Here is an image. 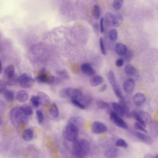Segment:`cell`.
I'll list each match as a JSON object with an SVG mask.
<instances>
[{
    "label": "cell",
    "mask_w": 158,
    "mask_h": 158,
    "mask_svg": "<svg viewBox=\"0 0 158 158\" xmlns=\"http://www.w3.org/2000/svg\"><path fill=\"white\" fill-rule=\"evenodd\" d=\"M9 116L10 120L15 125H19L25 122L28 117L21 106H16L10 110Z\"/></svg>",
    "instance_id": "cell-2"
},
{
    "label": "cell",
    "mask_w": 158,
    "mask_h": 158,
    "mask_svg": "<svg viewBox=\"0 0 158 158\" xmlns=\"http://www.w3.org/2000/svg\"><path fill=\"white\" fill-rule=\"evenodd\" d=\"M97 106L98 108L101 109H108L110 108V105L108 102L103 100H100L97 103Z\"/></svg>",
    "instance_id": "cell-33"
},
{
    "label": "cell",
    "mask_w": 158,
    "mask_h": 158,
    "mask_svg": "<svg viewBox=\"0 0 158 158\" xmlns=\"http://www.w3.org/2000/svg\"><path fill=\"white\" fill-rule=\"evenodd\" d=\"M60 95L63 98L70 97L81 102H84L86 97L81 90L73 88H66L61 90Z\"/></svg>",
    "instance_id": "cell-4"
},
{
    "label": "cell",
    "mask_w": 158,
    "mask_h": 158,
    "mask_svg": "<svg viewBox=\"0 0 158 158\" xmlns=\"http://www.w3.org/2000/svg\"><path fill=\"white\" fill-rule=\"evenodd\" d=\"M107 88V85L106 84L102 85V87H101L100 88V92H104L106 91Z\"/></svg>",
    "instance_id": "cell-49"
},
{
    "label": "cell",
    "mask_w": 158,
    "mask_h": 158,
    "mask_svg": "<svg viewBox=\"0 0 158 158\" xmlns=\"http://www.w3.org/2000/svg\"><path fill=\"white\" fill-rule=\"evenodd\" d=\"M29 95L28 93L26 91L21 90L19 91L16 95V100L20 102H25L28 100Z\"/></svg>",
    "instance_id": "cell-17"
},
{
    "label": "cell",
    "mask_w": 158,
    "mask_h": 158,
    "mask_svg": "<svg viewBox=\"0 0 158 158\" xmlns=\"http://www.w3.org/2000/svg\"><path fill=\"white\" fill-rule=\"evenodd\" d=\"M1 71H2V64L1 61L0 60V74L1 73Z\"/></svg>",
    "instance_id": "cell-51"
},
{
    "label": "cell",
    "mask_w": 158,
    "mask_h": 158,
    "mask_svg": "<svg viewBox=\"0 0 158 158\" xmlns=\"http://www.w3.org/2000/svg\"><path fill=\"white\" fill-rule=\"evenodd\" d=\"M123 17L120 14L115 15L113 25L116 27H119L123 23Z\"/></svg>",
    "instance_id": "cell-30"
},
{
    "label": "cell",
    "mask_w": 158,
    "mask_h": 158,
    "mask_svg": "<svg viewBox=\"0 0 158 158\" xmlns=\"http://www.w3.org/2000/svg\"><path fill=\"white\" fill-rule=\"evenodd\" d=\"M108 37H109V39L111 41H114L116 40L118 37V32L117 30H111L109 31V34H108Z\"/></svg>",
    "instance_id": "cell-32"
},
{
    "label": "cell",
    "mask_w": 158,
    "mask_h": 158,
    "mask_svg": "<svg viewBox=\"0 0 158 158\" xmlns=\"http://www.w3.org/2000/svg\"><path fill=\"white\" fill-rule=\"evenodd\" d=\"M30 101L32 105L35 107L37 108V107L39 106V105H40V103H39V100H38V98L37 97V96H32V97L31 98Z\"/></svg>",
    "instance_id": "cell-40"
},
{
    "label": "cell",
    "mask_w": 158,
    "mask_h": 158,
    "mask_svg": "<svg viewBox=\"0 0 158 158\" xmlns=\"http://www.w3.org/2000/svg\"><path fill=\"white\" fill-rule=\"evenodd\" d=\"M81 71L86 76H93L95 74V71L92 66L88 63H84L81 65Z\"/></svg>",
    "instance_id": "cell-10"
},
{
    "label": "cell",
    "mask_w": 158,
    "mask_h": 158,
    "mask_svg": "<svg viewBox=\"0 0 158 158\" xmlns=\"http://www.w3.org/2000/svg\"><path fill=\"white\" fill-rule=\"evenodd\" d=\"M146 100V97L142 93H137L133 97V102L137 106H140L143 105Z\"/></svg>",
    "instance_id": "cell-11"
},
{
    "label": "cell",
    "mask_w": 158,
    "mask_h": 158,
    "mask_svg": "<svg viewBox=\"0 0 158 158\" xmlns=\"http://www.w3.org/2000/svg\"><path fill=\"white\" fill-rule=\"evenodd\" d=\"M4 73L7 79L12 78L15 76V67L13 65L7 67L4 70Z\"/></svg>",
    "instance_id": "cell-18"
},
{
    "label": "cell",
    "mask_w": 158,
    "mask_h": 158,
    "mask_svg": "<svg viewBox=\"0 0 158 158\" xmlns=\"http://www.w3.org/2000/svg\"><path fill=\"white\" fill-rule=\"evenodd\" d=\"M57 74L61 77V78L63 79H69L70 78L69 75L67 74L66 71L65 70H62L58 71L57 72Z\"/></svg>",
    "instance_id": "cell-42"
},
{
    "label": "cell",
    "mask_w": 158,
    "mask_h": 158,
    "mask_svg": "<svg viewBox=\"0 0 158 158\" xmlns=\"http://www.w3.org/2000/svg\"><path fill=\"white\" fill-rule=\"evenodd\" d=\"M4 96L6 100L8 102H12L14 98V92L12 90H7L4 92Z\"/></svg>",
    "instance_id": "cell-29"
},
{
    "label": "cell",
    "mask_w": 158,
    "mask_h": 158,
    "mask_svg": "<svg viewBox=\"0 0 158 158\" xmlns=\"http://www.w3.org/2000/svg\"><path fill=\"white\" fill-rule=\"evenodd\" d=\"M61 79L55 76H49L48 77L46 83L52 86H58L61 82Z\"/></svg>",
    "instance_id": "cell-19"
},
{
    "label": "cell",
    "mask_w": 158,
    "mask_h": 158,
    "mask_svg": "<svg viewBox=\"0 0 158 158\" xmlns=\"http://www.w3.org/2000/svg\"><path fill=\"white\" fill-rule=\"evenodd\" d=\"M144 158H154L153 156H152L151 154H147L145 155Z\"/></svg>",
    "instance_id": "cell-50"
},
{
    "label": "cell",
    "mask_w": 158,
    "mask_h": 158,
    "mask_svg": "<svg viewBox=\"0 0 158 158\" xmlns=\"http://www.w3.org/2000/svg\"><path fill=\"white\" fill-rule=\"evenodd\" d=\"M18 83L21 88H30L34 86L35 81L26 73H23L19 77Z\"/></svg>",
    "instance_id": "cell-5"
},
{
    "label": "cell",
    "mask_w": 158,
    "mask_h": 158,
    "mask_svg": "<svg viewBox=\"0 0 158 158\" xmlns=\"http://www.w3.org/2000/svg\"><path fill=\"white\" fill-rule=\"evenodd\" d=\"M37 97L39 100L40 104L43 106H48L50 103V99L48 95L42 92L37 93Z\"/></svg>",
    "instance_id": "cell-12"
},
{
    "label": "cell",
    "mask_w": 158,
    "mask_h": 158,
    "mask_svg": "<svg viewBox=\"0 0 158 158\" xmlns=\"http://www.w3.org/2000/svg\"><path fill=\"white\" fill-rule=\"evenodd\" d=\"M18 79L19 77H17L16 75H15L12 78L8 79L7 82H6L7 84L10 85V86L14 85L15 84L18 83Z\"/></svg>",
    "instance_id": "cell-43"
},
{
    "label": "cell",
    "mask_w": 158,
    "mask_h": 158,
    "mask_svg": "<svg viewBox=\"0 0 158 158\" xmlns=\"http://www.w3.org/2000/svg\"><path fill=\"white\" fill-rule=\"evenodd\" d=\"M71 102L74 106H76L78 108L82 109V110H84L86 108V106H85L84 104H82L80 101L72 99Z\"/></svg>",
    "instance_id": "cell-39"
},
{
    "label": "cell",
    "mask_w": 158,
    "mask_h": 158,
    "mask_svg": "<svg viewBox=\"0 0 158 158\" xmlns=\"http://www.w3.org/2000/svg\"><path fill=\"white\" fill-rule=\"evenodd\" d=\"M124 61L122 59H118L116 61V64L118 67H122L124 65Z\"/></svg>",
    "instance_id": "cell-48"
},
{
    "label": "cell",
    "mask_w": 158,
    "mask_h": 158,
    "mask_svg": "<svg viewBox=\"0 0 158 158\" xmlns=\"http://www.w3.org/2000/svg\"><path fill=\"white\" fill-rule=\"evenodd\" d=\"M93 16L95 19H99L100 15V7L98 5H95L94 6V10L93 13Z\"/></svg>",
    "instance_id": "cell-34"
},
{
    "label": "cell",
    "mask_w": 158,
    "mask_h": 158,
    "mask_svg": "<svg viewBox=\"0 0 158 158\" xmlns=\"http://www.w3.org/2000/svg\"><path fill=\"white\" fill-rule=\"evenodd\" d=\"M114 17H115V15L112 13L109 12L106 13L105 17V22H106V24L110 26L113 25Z\"/></svg>",
    "instance_id": "cell-25"
},
{
    "label": "cell",
    "mask_w": 158,
    "mask_h": 158,
    "mask_svg": "<svg viewBox=\"0 0 158 158\" xmlns=\"http://www.w3.org/2000/svg\"><path fill=\"white\" fill-rule=\"evenodd\" d=\"M104 18H102L100 21V31L102 33L104 32Z\"/></svg>",
    "instance_id": "cell-47"
},
{
    "label": "cell",
    "mask_w": 158,
    "mask_h": 158,
    "mask_svg": "<svg viewBox=\"0 0 158 158\" xmlns=\"http://www.w3.org/2000/svg\"><path fill=\"white\" fill-rule=\"evenodd\" d=\"M104 82V79L100 76H96L93 77L90 81L91 86L93 87H97L102 84Z\"/></svg>",
    "instance_id": "cell-16"
},
{
    "label": "cell",
    "mask_w": 158,
    "mask_h": 158,
    "mask_svg": "<svg viewBox=\"0 0 158 158\" xmlns=\"http://www.w3.org/2000/svg\"><path fill=\"white\" fill-rule=\"evenodd\" d=\"M110 118L111 121L118 127L124 130L128 129V125L126 122L120 116L117 115L115 112H110Z\"/></svg>",
    "instance_id": "cell-6"
},
{
    "label": "cell",
    "mask_w": 158,
    "mask_h": 158,
    "mask_svg": "<svg viewBox=\"0 0 158 158\" xmlns=\"http://www.w3.org/2000/svg\"><path fill=\"white\" fill-rule=\"evenodd\" d=\"M36 116L37 117V121H38V124H41L43 123V119H44V117H43V113L41 111H37L36 112Z\"/></svg>",
    "instance_id": "cell-44"
},
{
    "label": "cell",
    "mask_w": 158,
    "mask_h": 158,
    "mask_svg": "<svg viewBox=\"0 0 158 158\" xmlns=\"http://www.w3.org/2000/svg\"><path fill=\"white\" fill-rule=\"evenodd\" d=\"M83 123L82 118L80 117H72L70 120L69 124H73L78 127V126L82 125Z\"/></svg>",
    "instance_id": "cell-26"
},
{
    "label": "cell",
    "mask_w": 158,
    "mask_h": 158,
    "mask_svg": "<svg viewBox=\"0 0 158 158\" xmlns=\"http://www.w3.org/2000/svg\"><path fill=\"white\" fill-rule=\"evenodd\" d=\"M155 158H158V154H157V155H156V156H155Z\"/></svg>",
    "instance_id": "cell-53"
},
{
    "label": "cell",
    "mask_w": 158,
    "mask_h": 158,
    "mask_svg": "<svg viewBox=\"0 0 158 158\" xmlns=\"http://www.w3.org/2000/svg\"><path fill=\"white\" fill-rule=\"evenodd\" d=\"M135 88V81L132 79H128L123 84V88L125 93L130 94L134 91Z\"/></svg>",
    "instance_id": "cell-9"
},
{
    "label": "cell",
    "mask_w": 158,
    "mask_h": 158,
    "mask_svg": "<svg viewBox=\"0 0 158 158\" xmlns=\"http://www.w3.org/2000/svg\"><path fill=\"white\" fill-rule=\"evenodd\" d=\"M134 128L136 130L139 131H142L143 133H147V130H146L145 127H143L141 124H139L138 122H136L134 124Z\"/></svg>",
    "instance_id": "cell-41"
},
{
    "label": "cell",
    "mask_w": 158,
    "mask_h": 158,
    "mask_svg": "<svg viewBox=\"0 0 158 158\" xmlns=\"http://www.w3.org/2000/svg\"><path fill=\"white\" fill-rule=\"evenodd\" d=\"M119 104H120L122 109H123L124 115H125L127 118H132V112H130V108H129V106L127 105V103L125 102V100H124V98L120 99Z\"/></svg>",
    "instance_id": "cell-13"
},
{
    "label": "cell",
    "mask_w": 158,
    "mask_h": 158,
    "mask_svg": "<svg viewBox=\"0 0 158 158\" xmlns=\"http://www.w3.org/2000/svg\"><path fill=\"white\" fill-rule=\"evenodd\" d=\"M124 0H114L113 2V7L116 10H119L123 6Z\"/></svg>",
    "instance_id": "cell-35"
},
{
    "label": "cell",
    "mask_w": 158,
    "mask_h": 158,
    "mask_svg": "<svg viewBox=\"0 0 158 158\" xmlns=\"http://www.w3.org/2000/svg\"><path fill=\"white\" fill-rule=\"evenodd\" d=\"M138 113L146 125H149L151 124L152 122V118L150 114L144 111H140Z\"/></svg>",
    "instance_id": "cell-20"
},
{
    "label": "cell",
    "mask_w": 158,
    "mask_h": 158,
    "mask_svg": "<svg viewBox=\"0 0 158 158\" xmlns=\"http://www.w3.org/2000/svg\"><path fill=\"white\" fill-rule=\"evenodd\" d=\"M23 138L26 142H30L33 137V131L31 129H26L23 133Z\"/></svg>",
    "instance_id": "cell-23"
},
{
    "label": "cell",
    "mask_w": 158,
    "mask_h": 158,
    "mask_svg": "<svg viewBox=\"0 0 158 158\" xmlns=\"http://www.w3.org/2000/svg\"><path fill=\"white\" fill-rule=\"evenodd\" d=\"M63 136L65 140L70 142H74L79 140V131L78 127L73 124H68L63 130Z\"/></svg>",
    "instance_id": "cell-3"
},
{
    "label": "cell",
    "mask_w": 158,
    "mask_h": 158,
    "mask_svg": "<svg viewBox=\"0 0 158 158\" xmlns=\"http://www.w3.org/2000/svg\"><path fill=\"white\" fill-rule=\"evenodd\" d=\"M132 117H134L135 118V119L137 121L138 123H139V124H141V125H142L143 127L146 128L147 127V125H146L145 123H144V121L142 120V118H141L140 115H139V113L137 112H136V111H133L132 112Z\"/></svg>",
    "instance_id": "cell-28"
},
{
    "label": "cell",
    "mask_w": 158,
    "mask_h": 158,
    "mask_svg": "<svg viewBox=\"0 0 158 158\" xmlns=\"http://www.w3.org/2000/svg\"><path fill=\"white\" fill-rule=\"evenodd\" d=\"M116 146L119 147L124 148H127L128 147V144L126 141L124 139L120 138L118 139L116 142Z\"/></svg>",
    "instance_id": "cell-37"
},
{
    "label": "cell",
    "mask_w": 158,
    "mask_h": 158,
    "mask_svg": "<svg viewBox=\"0 0 158 158\" xmlns=\"http://www.w3.org/2000/svg\"><path fill=\"white\" fill-rule=\"evenodd\" d=\"M107 126L103 123L100 122H94L91 127L92 132L95 134H100L106 131Z\"/></svg>",
    "instance_id": "cell-7"
},
{
    "label": "cell",
    "mask_w": 158,
    "mask_h": 158,
    "mask_svg": "<svg viewBox=\"0 0 158 158\" xmlns=\"http://www.w3.org/2000/svg\"><path fill=\"white\" fill-rule=\"evenodd\" d=\"M124 72L128 76H136L137 74L136 69L131 65H127L124 68Z\"/></svg>",
    "instance_id": "cell-24"
},
{
    "label": "cell",
    "mask_w": 158,
    "mask_h": 158,
    "mask_svg": "<svg viewBox=\"0 0 158 158\" xmlns=\"http://www.w3.org/2000/svg\"><path fill=\"white\" fill-rule=\"evenodd\" d=\"M116 53L119 55H124L128 52V48L125 44L121 43L116 44L115 47Z\"/></svg>",
    "instance_id": "cell-15"
},
{
    "label": "cell",
    "mask_w": 158,
    "mask_h": 158,
    "mask_svg": "<svg viewBox=\"0 0 158 158\" xmlns=\"http://www.w3.org/2000/svg\"><path fill=\"white\" fill-rule=\"evenodd\" d=\"M112 87L113 90V91H114L115 95L117 96L118 98H119L120 99H122L124 98L121 90L119 88V87L118 86V84L116 85L115 86H113Z\"/></svg>",
    "instance_id": "cell-36"
},
{
    "label": "cell",
    "mask_w": 158,
    "mask_h": 158,
    "mask_svg": "<svg viewBox=\"0 0 158 158\" xmlns=\"http://www.w3.org/2000/svg\"><path fill=\"white\" fill-rule=\"evenodd\" d=\"M7 85L6 82L3 80H0V93H3L6 91Z\"/></svg>",
    "instance_id": "cell-46"
},
{
    "label": "cell",
    "mask_w": 158,
    "mask_h": 158,
    "mask_svg": "<svg viewBox=\"0 0 158 158\" xmlns=\"http://www.w3.org/2000/svg\"><path fill=\"white\" fill-rule=\"evenodd\" d=\"M112 106L113 109L114 110V112L116 113L117 115H118L120 117H123L124 115L123 109H122L120 104L116 103V102H112Z\"/></svg>",
    "instance_id": "cell-22"
},
{
    "label": "cell",
    "mask_w": 158,
    "mask_h": 158,
    "mask_svg": "<svg viewBox=\"0 0 158 158\" xmlns=\"http://www.w3.org/2000/svg\"><path fill=\"white\" fill-rule=\"evenodd\" d=\"M73 145V153L77 158H84L90 150V144L87 140L82 139L74 142Z\"/></svg>",
    "instance_id": "cell-1"
},
{
    "label": "cell",
    "mask_w": 158,
    "mask_h": 158,
    "mask_svg": "<svg viewBox=\"0 0 158 158\" xmlns=\"http://www.w3.org/2000/svg\"><path fill=\"white\" fill-rule=\"evenodd\" d=\"M49 113L50 115L55 118H57L59 116V111L56 104L53 103L49 107Z\"/></svg>",
    "instance_id": "cell-21"
},
{
    "label": "cell",
    "mask_w": 158,
    "mask_h": 158,
    "mask_svg": "<svg viewBox=\"0 0 158 158\" xmlns=\"http://www.w3.org/2000/svg\"></svg>",
    "instance_id": "cell-54"
},
{
    "label": "cell",
    "mask_w": 158,
    "mask_h": 158,
    "mask_svg": "<svg viewBox=\"0 0 158 158\" xmlns=\"http://www.w3.org/2000/svg\"><path fill=\"white\" fill-rule=\"evenodd\" d=\"M48 77L47 74L43 73L41 75L37 77L36 80L37 82L39 83H44L47 82Z\"/></svg>",
    "instance_id": "cell-31"
},
{
    "label": "cell",
    "mask_w": 158,
    "mask_h": 158,
    "mask_svg": "<svg viewBox=\"0 0 158 158\" xmlns=\"http://www.w3.org/2000/svg\"><path fill=\"white\" fill-rule=\"evenodd\" d=\"M134 134L135 136L137 137L140 141L145 144L151 145L153 143V139L144 133H142L139 131H135Z\"/></svg>",
    "instance_id": "cell-8"
},
{
    "label": "cell",
    "mask_w": 158,
    "mask_h": 158,
    "mask_svg": "<svg viewBox=\"0 0 158 158\" xmlns=\"http://www.w3.org/2000/svg\"><path fill=\"white\" fill-rule=\"evenodd\" d=\"M22 108L24 112L25 113V114L27 116H31L32 115L33 113V110L30 106H28V105H24L22 106Z\"/></svg>",
    "instance_id": "cell-38"
},
{
    "label": "cell",
    "mask_w": 158,
    "mask_h": 158,
    "mask_svg": "<svg viewBox=\"0 0 158 158\" xmlns=\"http://www.w3.org/2000/svg\"><path fill=\"white\" fill-rule=\"evenodd\" d=\"M1 124H2V120H1V118L0 117V126L1 125Z\"/></svg>",
    "instance_id": "cell-52"
},
{
    "label": "cell",
    "mask_w": 158,
    "mask_h": 158,
    "mask_svg": "<svg viewBox=\"0 0 158 158\" xmlns=\"http://www.w3.org/2000/svg\"><path fill=\"white\" fill-rule=\"evenodd\" d=\"M108 76L109 82L111 84L112 87L117 85V80H116L115 74H114V73L112 70L109 71Z\"/></svg>",
    "instance_id": "cell-27"
},
{
    "label": "cell",
    "mask_w": 158,
    "mask_h": 158,
    "mask_svg": "<svg viewBox=\"0 0 158 158\" xmlns=\"http://www.w3.org/2000/svg\"><path fill=\"white\" fill-rule=\"evenodd\" d=\"M100 46L101 52L102 53V54L104 55H106V47H105V44H104L103 38L101 37H100Z\"/></svg>",
    "instance_id": "cell-45"
},
{
    "label": "cell",
    "mask_w": 158,
    "mask_h": 158,
    "mask_svg": "<svg viewBox=\"0 0 158 158\" xmlns=\"http://www.w3.org/2000/svg\"><path fill=\"white\" fill-rule=\"evenodd\" d=\"M118 155V149L113 148L107 149L104 153V155L106 158H117Z\"/></svg>",
    "instance_id": "cell-14"
}]
</instances>
